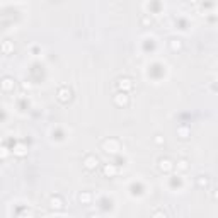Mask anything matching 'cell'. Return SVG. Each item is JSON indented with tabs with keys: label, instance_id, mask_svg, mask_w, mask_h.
Instances as JSON below:
<instances>
[{
	"label": "cell",
	"instance_id": "cell-1",
	"mask_svg": "<svg viewBox=\"0 0 218 218\" xmlns=\"http://www.w3.org/2000/svg\"><path fill=\"white\" fill-rule=\"evenodd\" d=\"M95 165H97V159H94V157H89V159L85 160V167H87V169H94Z\"/></svg>",
	"mask_w": 218,
	"mask_h": 218
},
{
	"label": "cell",
	"instance_id": "cell-2",
	"mask_svg": "<svg viewBox=\"0 0 218 218\" xmlns=\"http://www.w3.org/2000/svg\"><path fill=\"white\" fill-rule=\"evenodd\" d=\"M0 50H4L5 53H9L12 50V43H10V41H4V43H0Z\"/></svg>",
	"mask_w": 218,
	"mask_h": 218
},
{
	"label": "cell",
	"instance_id": "cell-3",
	"mask_svg": "<svg viewBox=\"0 0 218 218\" xmlns=\"http://www.w3.org/2000/svg\"><path fill=\"white\" fill-rule=\"evenodd\" d=\"M116 102H118V104H126V102H128V95H126V94H118V97H116Z\"/></svg>",
	"mask_w": 218,
	"mask_h": 218
},
{
	"label": "cell",
	"instance_id": "cell-4",
	"mask_svg": "<svg viewBox=\"0 0 218 218\" xmlns=\"http://www.w3.org/2000/svg\"><path fill=\"white\" fill-rule=\"evenodd\" d=\"M10 82H12V80H10V79H7V77H5L4 80H2V85H4L5 91H9V89L12 87V83H10Z\"/></svg>",
	"mask_w": 218,
	"mask_h": 218
},
{
	"label": "cell",
	"instance_id": "cell-5",
	"mask_svg": "<svg viewBox=\"0 0 218 218\" xmlns=\"http://www.w3.org/2000/svg\"><path fill=\"white\" fill-rule=\"evenodd\" d=\"M104 171H106V174H116V169L113 165H106V169H104Z\"/></svg>",
	"mask_w": 218,
	"mask_h": 218
},
{
	"label": "cell",
	"instance_id": "cell-6",
	"mask_svg": "<svg viewBox=\"0 0 218 218\" xmlns=\"http://www.w3.org/2000/svg\"><path fill=\"white\" fill-rule=\"evenodd\" d=\"M153 218H167V215L160 211V213H155V215H153Z\"/></svg>",
	"mask_w": 218,
	"mask_h": 218
}]
</instances>
